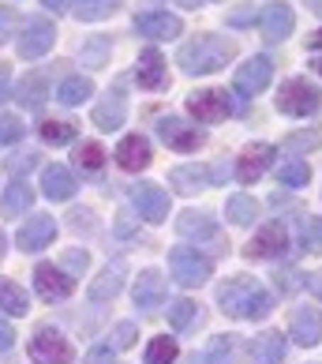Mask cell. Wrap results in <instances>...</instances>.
Instances as JSON below:
<instances>
[{
	"instance_id": "6da1fadb",
	"label": "cell",
	"mask_w": 322,
	"mask_h": 364,
	"mask_svg": "<svg viewBox=\"0 0 322 364\" xmlns=\"http://www.w3.org/2000/svg\"><path fill=\"white\" fill-rule=\"evenodd\" d=\"M218 304H221V312L233 316V319H266L274 308L270 293L248 274H236V278L225 282L218 289Z\"/></svg>"
},
{
	"instance_id": "7a4b0ae2",
	"label": "cell",
	"mask_w": 322,
	"mask_h": 364,
	"mask_svg": "<svg viewBox=\"0 0 322 364\" xmlns=\"http://www.w3.org/2000/svg\"><path fill=\"white\" fill-rule=\"evenodd\" d=\"M236 57V46L229 38H218V34H199L191 42H184L177 53V64L187 75H210V72H221L229 68V60Z\"/></svg>"
},
{
	"instance_id": "3957f363",
	"label": "cell",
	"mask_w": 322,
	"mask_h": 364,
	"mask_svg": "<svg viewBox=\"0 0 322 364\" xmlns=\"http://www.w3.org/2000/svg\"><path fill=\"white\" fill-rule=\"evenodd\" d=\"M57 46V26L49 16H30L19 26V57L23 60H38Z\"/></svg>"
},
{
	"instance_id": "277c9868",
	"label": "cell",
	"mask_w": 322,
	"mask_h": 364,
	"mask_svg": "<svg viewBox=\"0 0 322 364\" xmlns=\"http://www.w3.org/2000/svg\"><path fill=\"white\" fill-rule=\"evenodd\" d=\"M169 271H172V278H177L184 289H195V286H203V282L210 278L213 263L199 248H172L169 252Z\"/></svg>"
},
{
	"instance_id": "5b68a950",
	"label": "cell",
	"mask_w": 322,
	"mask_h": 364,
	"mask_svg": "<svg viewBox=\"0 0 322 364\" xmlns=\"http://www.w3.org/2000/svg\"><path fill=\"white\" fill-rule=\"evenodd\" d=\"M30 360L34 364H72L75 360V349H72V342L64 338L60 331L38 327L34 338H30Z\"/></svg>"
},
{
	"instance_id": "8992f818",
	"label": "cell",
	"mask_w": 322,
	"mask_h": 364,
	"mask_svg": "<svg viewBox=\"0 0 322 364\" xmlns=\"http://www.w3.org/2000/svg\"><path fill=\"white\" fill-rule=\"evenodd\" d=\"M322 105V94L307 83V79H289L281 87V98H277V109L289 113V117H311Z\"/></svg>"
},
{
	"instance_id": "52a82bcc",
	"label": "cell",
	"mask_w": 322,
	"mask_h": 364,
	"mask_svg": "<svg viewBox=\"0 0 322 364\" xmlns=\"http://www.w3.org/2000/svg\"><path fill=\"white\" fill-rule=\"evenodd\" d=\"M75 289V282L72 274H64L60 267H49V263H38L34 267V293L42 296V301H68Z\"/></svg>"
},
{
	"instance_id": "ba28073f",
	"label": "cell",
	"mask_w": 322,
	"mask_h": 364,
	"mask_svg": "<svg viewBox=\"0 0 322 364\" xmlns=\"http://www.w3.org/2000/svg\"><path fill=\"white\" fill-rule=\"evenodd\" d=\"M157 136L165 146H172V151H180V154H191L203 146V132L199 128H187L180 117H161L157 120Z\"/></svg>"
},
{
	"instance_id": "9c48e42d",
	"label": "cell",
	"mask_w": 322,
	"mask_h": 364,
	"mask_svg": "<svg viewBox=\"0 0 322 364\" xmlns=\"http://www.w3.org/2000/svg\"><path fill=\"white\" fill-rule=\"evenodd\" d=\"M289 248V233H285V225L281 222H266L259 233L251 237V245L244 248L248 259H274V255H281Z\"/></svg>"
},
{
	"instance_id": "30bf717a",
	"label": "cell",
	"mask_w": 322,
	"mask_h": 364,
	"mask_svg": "<svg viewBox=\"0 0 322 364\" xmlns=\"http://www.w3.org/2000/svg\"><path fill=\"white\" fill-rule=\"evenodd\" d=\"M52 240H57V222H52L49 214L26 218V225H19V233H16L19 252H42V248L52 245Z\"/></svg>"
},
{
	"instance_id": "8fae6325",
	"label": "cell",
	"mask_w": 322,
	"mask_h": 364,
	"mask_svg": "<svg viewBox=\"0 0 322 364\" xmlns=\"http://www.w3.org/2000/svg\"><path fill=\"white\" fill-rule=\"evenodd\" d=\"M270 166H274V146L270 143H251V146H244V154L236 158V181L255 184Z\"/></svg>"
},
{
	"instance_id": "7c38bea8",
	"label": "cell",
	"mask_w": 322,
	"mask_h": 364,
	"mask_svg": "<svg viewBox=\"0 0 322 364\" xmlns=\"http://www.w3.org/2000/svg\"><path fill=\"white\" fill-rule=\"evenodd\" d=\"M187 109H191L195 120H203V124H218V120L229 117V94L225 90H199L187 98Z\"/></svg>"
},
{
	"instance_id": "4fadbf2b",
	"label": "cell",
	"mask_w": 322,
	"mask_h": 364,
	"mask_svg": "<svg viewBox=\"0 0 322 364\" xmlns=\"http://www.w3.org/2000/svg\"><path fill=\"white\" fill-rule=\"evenodd\" d=\"M270 79H274V64L270 57H251L244 68H236V94H244V98H251V94H259L270 87Z\"/></svg>"
},
{
	"instance_id": "5bb4252c",
	"label": "cell",
	"mask_w": 322,
	"mask_h": 364,
	"mask_svg": "<svg viewBox=\"0 0 322 364\" xmlns=\"http://www.w3.org/2000/svg\"><path fill=\"white\" fill-rule=\"evenodd\" d=\"M131 199H135V207H139V218H146V222H165L169 218V192L165 188L143 181V184H135Z\"/></svg>"
},
{
	"instance_id": "9a60e30c",
	"label": "cell",
	"mask_w": 322,
	"mask_h": 364,
	"mask_svg": "<svg viewBox=\"0 0 322 364\" xmlns=\"http://www.w3.org/2000/svg\"><path fill=\"white\" fill-rule=\"evenodd\" d=\"M165 293H169V286H165V278H161L157 271H143L139 278H135V308H143V312H157L161 304H165Z\"/></svg>"
},
{
	"instance_id": "2e32d148",
	"label": "cell",
	"mask_w": 322,
	"mask_h": 364,
	"mask_svg": "<svg viewBox=\"0 0 322 364\" xmlns=\"http://www.w3.org/2000/svg\"><path fill=\"white\" fill-rule=\"evenodd\" d=\"M135 31L143 38L161 42V38H177L184 31V23L172 16V11H143V16H135Z\"/></svg>"
},
{
	"instance_id": "e0dca14e",
	"label": "cell",
	"mask_w": 322,
	"mask_h": 364,
	"mask_svg": "<svg viewBox=\"0 0 322 364\" xmlns=\"http://www.w3.org/2000/svg\"><path fill=\"white\" fill-rule=\"evenodd\" d=\"M259 23H262V34H266V42H285L289 38V31H292V8L289 4H266L262 8V16H259Z\"/></svg>"
},
{
	"instance_id": "ac0fdd59",
	"label": "cell",
	"mask_w": 322,
	"mask_h": 364,
	"mask_svg": "<svg viewBox=\"0 0 322 364\" xmlns=\"http://www.w3.org/2000/svg\"><path fill=\"white\" fill-rule=\"evenodd\" d=\"M135 79H139V87H146V90H161V87H165V79H169L165 57H161L157 49H143L139 64H135Z\"/></svg>"
},
{
	"instance_id": "d6986e66",
	"label": "cell",
	"mask_w": 322,
	"mask_h": 364,
	"mask_svg": "<svg viewBox=\"0 0 322 364\" xmlns=\"http://www.w3.org/2000/svg\"><path fill=\"white\" fill-rule=\"evenodd\" d=\"M11 98H16L23 109H42V102L49 98V75L42 72H30V75H23L19 79V90H11Z\"/></svg>"
},
{
	"instance_id": "ffe728a7",
	"label": "cell",
	"mask_w": 322,
	"mask_h": 364,
	"mask_svg": "<svg viewBox=\"0 0 322 364\" xmlns=\"http://www.w3.org/2000/svg\"><path fill=\"white\" fill-rule=\"evenodd\" d=\"M124 274H128V263L113 259L98 278L90 282V301H113V296L120 293V286H124Z\"/></svg>"
},
{
	"instance_id": "44dd1931",
	"label": "cell",
	"mask_w": 322,
	"mask_h": 364,
	"mask_svg": "<svg viewBox=\"0 0 322 364\" xmlns=\"http://www.w3.org/2000/svg\"><path fill=\"white\" fill-rule=\"evenodd\" d=\"M116 161H120V169H128V173L146 169L150 166V143L143 136H124L116 146Z\"/></svg>"
},
{
	"instance_id": "7402d4cb",
	"label": "cell",
	"mask_w": 322,
	"mask_h": 364,
	"mask_svg": "<svg viewBox=\"0 0 322 364\" xmlns=\"http://www.w3.org/2000/svg\"><path fill=\"white\" fill-rule=\"evenodd\" d=\"M124 117H128V102H124V94L113 90V94H105V98L94 105V124L105 128V132H113L124 124Z\"/></svg>"
},
{
	"instance_id": "603a6c76",
	"label": "cell",
	"mask_w": 322,
	"mask_h": 364,
	"mask_svg": "<svg viewBox=\"0 0 322 364\" xmlns=\"http://www.w3.org/2000/svg\"><path fill=\"white\" fill-rule=\"evenodd\" d=\"M34 207V188L26 181H11L4 188V196H0V214L4 218H19V214H26Z\"/></svg>"
},
{
	"instance_id": "cb8c5ba5",
	"label": "cell",
	"mask_w": 322,
	"mask_h": 364,
	"mask_svg": "<svg viewBox=\"0 0 322 364\" xmlns=\"http://www.w3.org/2000/svg\"><path fill=\"white\" fill-rule=\"evenodd\" d=\"M42 192H45L49 199H57V203L72 199V196H75V177H72V169H64V166H45V169H42Z\"/></svg>"
},
{
	"instance_id": "d4e9b609",
	"label": "cell",
	"mask_w": 322,
	"mask_h": 364,
	"mask_svg": "<svg viewBox=\"0 0 322 364\" xmlns=\"http://www.w3.org/2000/svg\"><path fill=\"white\" fill-rule=\"evenodd\" d=\"M322 334V312L318 308H296L292 312V338L300 346H315Z\"/></svg>"
},
{
	"instance_id": "484cf974",
	"label": "cell",
	"mask_w": 322,
	"mask_h": 364,
	"mask_svg": "<svg viewBox=\"0 0 322 364\" xmlns=\"http://www.w3.org/2000/svg\"><path fill=\"white\" fill-rule=\"evenodd\" d=\"M169 184L177 188L180 196H195V192H203V188L210 184V173L203 166H177L169 173Z\"/></svg>"
},
{
	"instance_id": "4316f807",
	"label": "cell",
	"mask_w": 322,
	"mask_h": 364,
	"mask_svg": "<svg viewBox=\"0 0 322 364\" xmlns=\"http://www.w3.org/2000/svg\"><path fill=\"white\" fill-rule=\"evenodd\" d=\"M251 357H255V364H281L285 360V338L277 331H262L251 346Z\"/></svg>"
},
{
	"instance_id": "83f0119b",
	"label": "cell",
	"mask_w": 322,
	"mask_h": 364,
	"mask_svg": "<svg viewBox=\"0 0 322 364\" xmlns=\"http://www.w3.org/2000/svg\"><path fill=\"white\" fill-rule=\"evenodd\" d=\"M177 233L180 237H213L218 233V225H213V218L210 214H199V210H184L180 218H177Z\"/></svg>"
},
{
	"instance_id": "f1b7e54d",
	"label": "cell",
	"mask_w": 322,
	"mask_h": 364,
	"mask_svg": "<svg viewBox=\"0 0 322 364\" xmlns=\"http://www.w3.org/2000/svg\"><path fill=\"white\" fill-rule=\"evenodd\" d=\"M90 94H94V83H90L87 75H68L60 83V90H57V102L60 105H83Z\"/></svg>"
},
{
	"instance_id": "f546056e",
	"label": "cell",
	"mask_w": 322,
	"mask_h": 364,
	"mask_svg": "<svg viewBox=\"0 0 322 364\" xmlns=\"http://www.w3.org/2000/svg\"><path fill=\"white\" fill-rule=\"evenodd\" d=\"M26 308H30L26 293L11 278H0V312L4 316H26Z\"/></svg>"
},
{
	"instance_id": "4dcf8cb0",
	"label": "cell",
	"mask_w": 322,
	"mask_h": 364,
	"mask_svg": "<svg viewBox=\"0 0 322 364\" xmlns=\"http://www.w3.org/2000/svg\"><path fill=\"white\" fill-rule=\"evenodd\" d=\"M120 4H124V0H75L72 11L83 23H101V19H109Z\"/></svg>"
},
{
	"instance_id": "1f68e13d",
	"label": "cell",
	"mask_w": 322,
	"mask_h": 364,
	"mask_svg": "<svg viewBox=\"0 0 322 364\" xmlns=\"http://www.w3.org/2000/svg\"><path fill=\"white\" fill-rule=\"evenodd\" d=\"M42 139L49 146H64V143H72L75 139V124L72 120H42Z\"/></svg>"
},
{
	"instance_id": "d6a6232c",
	"label": "cell",
	"mask_w": 322,
	"mask_h": 364,
	"mask_svg": "<svg viewBox=\"0 0 322 364\" xmlns=\"http://www.w3.org/2000/svg\"><path fill=\"white\" fill-rule=\"evenodd\" d=\"M225 210H229V218L236 225H251L255 218H259V203H255L251 196H233L229 203H225Z\"/></svg>"
},
{
	"instance_id": "836d02e7",
	"label": "cell",
	"mask_w": 322,
	"mask_h": 364,
	"mask_svg": "<svg viewBox=\"0 0 322 364\" xmlns=\"http://www.w3.org/2000/svg\"><path fill=\"white\" fill-rule=\"evenodd\" d=\"M277 181L285 184V188H304L307 181H311V169H307V161H285V166L277 169Z\"/></svg>"
},
{
	"instance_id": "e575fe53",
	"label": "cell",
	"mask_w": 322,
	"mask_h": 364,
	"mask_svg": "<svg viewBox=\"0 0 322 364\" xmlns=\"http://www.w3.org/2000/svg\"><path fill=\"white\" fill-rule=\"evenodd\" d=\"M75 161H79V169H87V173H98V169L105 166V151H101V143H79Z\"/></svg>"
},
{
	"instance_id": "d590c367",
	"label": "cell",
	"mask_w": 322,
	"mask_h": 364,
	"mask_svg": "<svg viewBox=\"0 0 322 364\" xmlns=\"http://www.w3.org/2000/svg\"><path fill=\"white\" fill-rule=\"evenodd\" d=\"M177 342L172 338H154L150 346H146V364H172L177 360Z\"/></svg>"
},
{
	"instance_id": "8d00e7d4",
	"label": "cell",
	"mask_w": 322,
	"mask_h": 364,
	"mask_svg": "<svg viewBox=\"0 0 322 364\" xmlns=\"http://www.w3.org/2000/svg\"><path fill=\"white\" fill-rule=\"evenodd\" d=\"M206 360H210V364H236V338H233V334H221V338H213Z\"/></svg>"
},
{
	"instance_id": "74e56055",
	"label": "cell",
	"mask_w": 322,
	"mask_h": 364,
	"mask_svg": "<svg viewBox=\"0 0 322 364\" xmlns=\"http://www.w3.org/2000/svg\"><path fill=\"white\" fill-rule=\"evenodd\" d=\"M195 316H199V304H195V301H172V304H169V323H172L177 331L191 327Z\"/></svg>"
},
{
	"instance_id": "f35d334b",
	"label": "cell",
	"mask_w": 322,
	"mask_h": 364,
	"mask_svg": "<svg viewBox=\"0 0 322 364\" xmlns=\"http://www.w3.org/2000/svg\"><path fill=\"white\" fill-rule=\"evenodd\" d=\"M90 267V255H87V248H68L64 252V274H72V278H79Z\"/></svg>"
},
{
	"instance_id": "ab89813d",
	"label": "cell",
	"mask_w": 322,
	"mask_h": 364,
	"mask_svg": "<svg viewBox=\"0 0 322 364\" xmlns=\"http://www.w3.org/2000/svg\"><path fill=\"white\" fill-rule=\"evenodd\" d=\"M83 60L90 68H101L105 60H109V38H94V42L83 49Z\"/></svg>"
},
{
	"instance_id": "60d3db41",
	"label": "cell",
	"mask_w": 322,
	"mask_h": 364,
	"mask_svg": "<svg viewBox=\"0 0 322 364\" xmlns=\"http://www.w3.org/2000/svg\"><path fill=\"white\" fill-rule=\"evenodd\" d=\"M19 139H23V124H19V117L0 113V146H11V143H19Z\"/></svg>"
},
{
	"instance_id": "b9f144b4",
	"label": "cell",
	"mask_w": 322,
	"mask_h": 364,
	"mask_svg": "<svg viewBox=\"0 0 322 364\" xmlns=\"http://www.w3.org/2000/svg\"><path fill=\"white\" fill-rule=\"evenodd\" d=\"M304 252H322V218L304 222Z\"/></svg>"
},
{
	"instance_id": "7bdbcfd3",
	"label": "cell",
	"mask_w": 322,
	"mask_h": 364,
	"mask_svg": "<svg viewBox=\"0 0 322 364\" xmlns=\"http://www.w3.org/2000/svg\"><path fill=\"white\" fill-rule=\"evenodd\" d=\"M135 338H139V327H135V323H120V327L113 331V342H109V346H113V349H128Z\"/></svg>"
},
{
	"instance_id": "ee69618b",
	"label": "cell",
	"mask_w": 322,
	"mask_h": 364,
	"mask_svg": "<svg viewBox=\"0 0 322 364\" xmlns=\"http://www.w3.org/2000/svg\"><path fill=\"white\" fill-rule=\"evenodd\" d=\"M11 31H16V8H0V46L11 42Z\"/></svg>"
},
{
	"instance_id": "f6af8a7d",
	"label": "cell",
	"mask_w": 322,
	"mask_h": 364,
	"mask_svg": "<svg viewBox=\"0 0 322 364\" xmlns=\"http://www.w3.org/2000/svg\"><path fill=\"white\" fill-rule=\"evenodd\" d=\"M322 143V136L318 132H304V136H289V151H307V146H318Z\"/></svg>"
},
{
	"instance_id": "bcb514c9",
	"label": "cell",
	"mask_w": 322,
	"mask_h": 364,
	"mask_svg": "<svg viewBox=\"0 0 322 364\" xmlns=\"http://www.w3.org/2000/svg\"><path fill=\"white\" fill-rule=\"evenodd\" d=\"M113 353H116L113 346H98V349H90V353H87L83 364H113Z\"/></svg>"
},
{
	"instance_id": "7dc6e473",
	"label": "cell",
	"mask_w": 322,
	"mask_h": 364,
	"mask_svg": "<svg viewBox=\"0 0 322 364\" xmlns=\"http://www.w3.org/2000/svg\"><path fill=\"white\" fill-rule=\"evenodd\" d=\"M34 158H38V154H30V151H26V154H16V158H8V169H11V173H26V169L34 166Z\"/></svg>"
},
{
	"instance_id": "c3c4849f",
	"label": "cell",
	"mask_w": 322,
	"mask_h": 364,
	"mask_svg": "<svg viewBox=\"0 0 322 364\" xmlns=\"http://www.w3.org/2000/svg\"><path fill=\"white\" fill-rule=\"evenodd\" d=\"M68 218H72V229H75V233H79V229H94V225H90V218H94L90 210H72Z\"/></svg>"
},
{
	"instance_id": "681fc988",
	"label": "cell",
	"mask_w": 322,
	"mask_h": 364,
	"mask_svg": "<svg viewBox=\"0 0 322 364\" xmlns=\"http://www.w3.org/2000/svg\"><path fill=\"white\" fill-rule=\"evenodd\" d=\"M296 278H304V274H289V271H281L277 274V282H281V289H285V293H296L300 289V282Z\"/></svg>"
},
{
	"instance_id": "f907efd6",
	"label": "cell",
	"mask_w": 322,
	"mask_h": 364,
	"mask_svg": "<svg viewBox=\"0 0 322 364\" xmlns=\"http://www.w3.org/2000/svg\"><path fill=\"white\" fill-rule=\"evenodd\" d=\"M11 346H16V331H11L8 323L0 319V349H11Z\"/></svg>"
},
{
	"instance_id": "816d5d0a",
	"label": "cell",
	"mask_w": 322,
	"mask_h": 364,
	"mask_svg": "<svg viewBox=\"0 0 322 364\" xmlns=\"http://www.w3.org/2000/svg\"><path fill=\"white\" fill-rule=\"evenodd\" d=\"M251 19H255V8H240V11H233L229 23H233V26H248Z\"/></svg>"
},
{
	"instance_id": "f5cc1de1",
	"label": "cell",
	"mask_w": 322,
	"mask_h": 364,
	"mask_svg": "<svg viewBox=\"0 0 322 364\" xmlns=\"http://www.w3.org/2000/svg\"><path fill=\"white\" fill-rule=\"evenodd\" d=\"M11 98V75L4 72V68H0V105H4Z\"/></svg>"
},
{
	"instance_id": "db71d44e",
	"label": "cell",
	"mask_w": 322,
	"mask_h": 364,
	"mask_svg": "<svg viewBox=\"0 0 322 364\" xmlns=\"http://www.w3.org/2000/svg\"><path fill=\"white\" fill-rule=\"evenodd\" d=\"M42 4H45L49 11H68V8H72V0H42Z\"/></svg>"
},
{
	"instance_id": "11a10c76",
	"label": "cell",
	"mask_w": 322,
	"mask_h": 364,
	"mask_svg": "<svg viewBox=\"0 0 322 364\" xmlns=\"http://www.w3.org/2000/svg\"><path fill=\"white\" fill-rule=\"evenodd\" d=\"M307 289H311L315 296H322V274H307Z\"/></svg>"
},
{
	"instance_id": "9f6ffc18",
	"label": "cell",
	"mask_w": 322,
	"mask_h": 364,
	"mask_svg": "<svg viewBox=\"0 0 322 364\" xmlns=\"http://www.w3.org/2000/svg\"><path fill=\"white\" fill-rule=\"evenodd\" d=\"M307 46H311V49H322V31H318V34H311V38H307Z\"/></svg>"
},
{
	"instance_id": "6f0895ef",
	"label": "cell",
	"mask_w": 322,
	"mask_h": 364,
	"mask_svg": "<svg viewBox=\"0 0 322 364\" xmlns=\"http://www.w3.org/2000/svg\"><path fill=\"white\" fill-rule=\"evenodd\" d=\"M307 8H311L315 16H322V0H307Z\"/></svg>"
},
{
	"instance_id": "680465c9",
	"label": "cell",
	"mask_w": 322,
	"mask_h": 364,
	"mask_svg": "<svg viewBox=\"0 0 322 364\" xmlns=\"http://www.w3.org/2000/svg\"><path fill=\"white\" fill-rule=\"evenodd\" d=\"M177 4H180V8H199L203 0H177Z\"/></svg>"
},
{
	"instance_id": "91938a15",
	"label": "cell",
	"mask_w": 322,
	"mask_h": 364,
	"mask_svg": "<svg viewBox=\"0 0 322 364\" xmlns=\"http://www.w3.org/2000/svg\"><path fill=\"white\" fill-rule=\"evenodd\" d=\"M187 364H210L206 357H199V353H191V357H187Z\"/></svg>"
},
{
	"instance_id": "94428289",
	"label": "cell",
	"mask_w": 322,
	"mask_h": 364,
	"mask_svg": "<svg viewBox=\"0 0 322 364\" xmlns=\"http://www.w3.org/2000/svg\"><path fill=\"white\" fill-rule=\"evenodd\" d=\"M4 252H8V240H4V233H0V259H4Z\"/></svg>"
},
{
	"instance_id": "6125c7cd",
	"label": "cell",
	"mask_w": 322,
	"mask_h": 364,
	"mask_svg": "<svg viewBox=\"0 0 322 364\" xmlns=\"http://www.w3.org/2000/svg\"><path fill=\"white\" fill-rule=\"evenodd\" d=\"M311 68H315V72H318V75H322V57H318V60H315V64H311Z\"/></svg>"
}]
</instances>
